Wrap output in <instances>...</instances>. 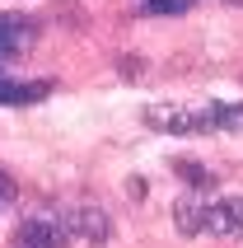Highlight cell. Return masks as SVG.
<instances>
[{"label":"cell","instance_id":"7c38bea8","mask_svg":"<svg viewBox=\"0 0 243 248\" xmlns=\"http://www.w3.org/2000/svg\"><path fill=\"white\" fill-rule=\"evenodd\" d=\"M229 5H243V0H229Z\"/></svg>","mask_w":243,"mask_h":248},{"label":"cell","instance_id":"6da1fadb","mask_svg":"<svg viewBox=\"0 0 243 248\" xmlns=\"http://www.w3.org/2000/svg\"><path fill=\"white\" fill-rule=\"evenodd\" d=\"M145 126L150 131H164V136H201V131H215L206 103H168V98H159V103L145 108Z\"/></svg>","mask_w":243,"mask_h":248},{"label":"cell","instance_id":"277c9868","mask_svg":"<svg viewBox=\"0 0 243 248\" xmlns=\"http://www.w3.org/2000/svg\"><path fill=\"white\" fill-rule=\"evenodd\" d=\"M66 225H70V244H108L112 239V220L94 206H70L66 211Z\"/></svg>","mask_w":243,"mask_h":248},{"label":"cell","instance_id":"7a4b0ae2","mask_svg":"<svg viewBox=\"0 0 243 248\" xmlns=\"http://www.w3.org/2000/svg\"><path fill=\"white\" fill-rule=\"evenodd\" d=\"M14 244L19 248H70L66 211H33V216H24Z\"/></svg>","mask_w":243,"mask_h":248},{"label":"cell","instance_id":"52a82bcc","mask_svg":"<svg viewBox=\"0 0 243 248\" xmlns=\"http://www.w3.org/2000/svg\"><path fill=\"white\" fill-rule=\"evenodd\" d=\"M206 108H211V126L215 131L243 136V103H206Z\"/></svg>","mask_w":243,"mask_h":248},{"label":"cell","instance_id":"9c48e42d","mask_svg":"<svg viewBox=\"0 0 243 248\" xmlns=\"http://www.w3.org/2000/svg\"><path fill=\"white\" fill-rule=\"evenodd\" d=\"M173 169L182 173V183H187V187H211V183H215V173H211L206 164H197V159H178Z\"/></svg>","mask_w":243,"mask_h":248},{"label":"cell","instance_id":"5b68a950","mask_svg":"<svg viewBox=\"0 0 243 248\" xmlns=\"http://www.w3.org/2000/svg\"><path fill=\"white\" fill-rule=\"evenodd\" d=\"M28 42H33V24L24 14H0V75H5V66L24 52Z\"/></svg>","mask_w":243,"mask_h":248},{"label":"cell","instance_id":"30bf717a","mask_svg":"<svg viewBox=\"0 0 243 248\" xmlns=\"http://www.w3.org/2000/svg\"><path fill=\"white\" fill-rule=\"evenodd\" d=\"M192 0H159V14H178V10H187Z\"/></svg>","mask_w":243,"mask_h":248},{"label":"cell","instance_id":"3957f363","mask_svg":"<svg viewBox=\"0 0 243 248\" xmlns=\"http://www.w3.org/2000/svg\"><path fill=\"white\" fill-rule=\"evenodd\" d=\"M201 234L243 239V197H215L201 206Z\"/></svg>","mask_w":243,"mask_h":248},{"label":"cell","instance_id":"8992f818","mask_svg":"<svg viewBox=\"0 0 243 248\" xmlns=\"http://www.w3.org/2000/svg\"><path fill=\"white\" fill-rule=\"evenodd\" d=\"M47 89L52 84H24V80H10V75H0V108H24V103H38V98H47Z\"/></svg>","mask_w":243,"mask_h":248},{"label":"cell","instance_id":"8fae6325","mask_svg":"<svg viewBox=\"0 0 243 248\" xmlns=\"http://www.w3.org/2000/svg\"><path fill=\"white\" fill-rule=\"evenodd\" d=\"M10 192H14V187H10V178L0 173V202H10Z\"/></svg>","mask_w":243,"mask_h":248},{"label":"cell","instance_id":"ba28073f","mask_svg":"<svg viewBox=\"0 0 243 248\" xmlns=\"http://www.w3.org/2000/svg\"><path fill=\"white\" fill-rule=\"evenodd\" d=\"M173 225L182 234H201V202H178L173 206Z\"/></svg>","mask_w":243,"mask_h":248}]
</instances>
